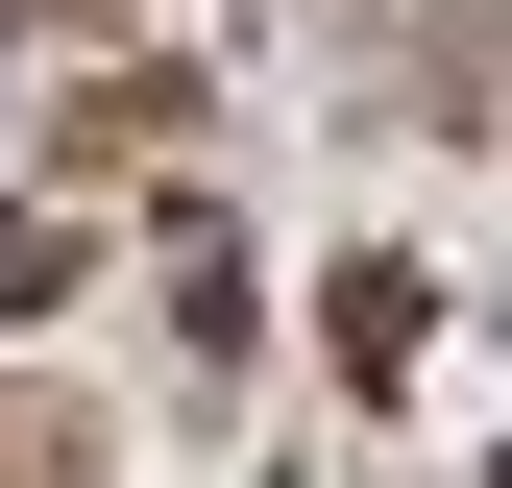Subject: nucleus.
I'll use <instances>...</instances> for the list:
<instances>
[{
    "instance_id": "obj_1",
    "label": "nucleus",
    "mask_w": 512,
    "mask_h": 488,
    "mask_svg": "<svg viewBox=\"0 0 512 488\" xmlns=\"http://www.w3.org/2000/svg\"><path fill=\"white\" fill-rule=\"evenodd\" d=\"M0 488H98V415L74 391H0Z\"/></svg>"
}]
</instances>
